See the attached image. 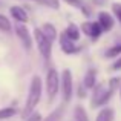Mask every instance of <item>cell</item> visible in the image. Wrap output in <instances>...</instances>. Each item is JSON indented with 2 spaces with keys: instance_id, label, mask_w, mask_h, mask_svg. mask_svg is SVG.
Wrapping results in <instances>:
<instances>
[{
  "instance_id": "5",
  "label": "cell",
  "mask_w": 121,
  "mask_h": 121,
  "mask_svg": "<svg viewBox=\"0 0 121 121\" xmlns=\"http://www.w3.org/2000/svg\"><path fill=\"white\" fill-rule=\"evenodd\" d=\"M61 87H63V98H65V101H69L72 95V74L69 69H65L61 74Z\"/></svg>"
},
{
  "instance_id": "24",
  "label": "cell",
  "mask_w": 121,
  "mask_h": 121,
  "mask_svg": "<svg viewBox=\"0 0 121 121\" xmlns=\"http://www.w3.org/2000/svg\"><path fill=\"white\" fill-rule=\"evenodd\" d=\"M112 69H113V71H118V69H121V57L112 65Z\"/></svg>"
},
{
  "instance_id": "25",
  "label": "cell",
  "mask_w": 121,
  "mask_h": 121,
  "mask_svg": "<svg viewBox=\"0 0 121 121\" xmlns=\"http://www.w3.org/2000/svg\"><path fill=\"white\" fill-rule=\"evenodd\" d=\"M34 2H37V3H43V0H34Z\"/></svg>"
},
{
  "instance_id": "9",
  "label": "cell",
  "mask_w": 121,
  "mask_h": 121,
  "mask_svg": "<svg viewBox=\"0 0 121 121\" xmlns=\"http://www.w3.org/2000/svg\"><path fill=\"white\" fill-rule=\"evenodd\" d=\"M11 15L17 22H20V23H26V22H28L26 11H25L23 8H20V6H12V8H11Z\"/></svg>"
},
{
  "instance_id": "10",
  "label": "cell",
  "mask_w": 121,
  "mask_h": 121,
  "mask_svg": "<svg viewBox=\"0 0 121 121\" xmlns=\"http://www.w3.org/2000/svg\"><path fill=\"white\" fill-rule=\"evenodd\" d=\"M40 31H41V32H43L51 41H55V40H57V29H55V26H54V25L44 23V25H41Z\"/></svg>"
},
{
  "instance_id": "12",
  "label": "cell",
  "mask_w": 121,
  "mask_h": 121,
  "mask_svg": "<svg viewBox=\"0 0 121 121\" xmlns=\"http://www.w3.org/2000/svg\"><path fill=\"white\" fill-rule=\"evenodd\" d=\"M101 32H103V28L100 26L98 22L91 23V32H89V37H91L92 40H98V39H100V35H101Z\"/></svg>"
},
{
  "instance_id": "19",
  "label": "cell",
  "mask_w": 121,
  "mask_h": 121,
  "mask_svg": "<svg viewBox=\"0 0 121 121\" xmlns=\"http://www.w3.org/2000/svg\"><path fill=\"white\" fill-rule=\"evenodd\" d=\"M112 11H113V14L117 15V18H118L120 23H121V3H112Z\"/></svg>"
},
{
  "instance_id": "20",
  "label": "cell",
  "mask_w": 121,
  "mask_h": 121,
  "mask_svg": "<svg viewBox=\"0 0 121 121\" xmlns=\"http://www.w3.org/2000/svg\"><path fill=\"white\" fill-rule=\"evenodd\" d=\"M41 5H46V6H49V8H52V9H58L60 2L58 0H43Z\"/></svg>"
},
{
  "instance_id": "23",
  "label": "cell",
  "mask_w": 121,
  "mask_h": 121,
  "mask_svg": "<svg viewBox=\"0 0 121 121\" xmlns=\"http://www.w3.org/2000/svg\"><path fill=\"white\" fill-rule=\"evenodd\" d=\"M81 29L86 35H89V32H91V22H84V23L81 25Z\"/></svg>"
},
{
  "instance_id": "14",
  "label": "cell",
  "mask_w": 121,
  "mask_h": 121,
  "mask_svg": "<svg viewBox=\"0 0 121 121\" xmlns=\"http://www.w3.org/2000/svg\"><path fill=\"white\" fill-rule=\"evenodd\" d=\"M112 120H113V110L112 109H103L97 115L95 121H112Z\"/></svg>"
},
{
  "instance_id": "15",
  "label": "cell",
  "mask_w": 121,
  "mask_h": 121,
  "mask_svg": "<svg viewBox=\"0 0 121 121\" xmlns=\"http://www.w3.org/2000/svg\"><path fill=\"white\" fill-rule=\"evenodd\" d=\"M75 120H77V121H89L87 112H86L81 106H77V107H75Z\"/></svg>"
},
{
  "instance_id": "22",
  "label": "cell",
  "mask_w": 121,
  "mask_h": 121,
  "mask_svg": "<svg viewBox=\"0 0 121 121\" xmlns=\"http://www.w3.org/2000/svg\"><path fill=\"white\" fill-rule=\"evenodd\" d=\"M63 2H66L71 6H77V8H80V6L83 5V0H63Z\"/></svg>"
},
{
  "instance_id": "8",
  "label": "cell",
  "mask_w": 121,
  "mask_h": 121,
  "mask_svg": "<svg viewBox=\"0 0 121 121\" xmlns=\"http://www.w3.org/2000/svg\"><path fill=\"white\" fill-rule=\"evenodd\" d=\"M98 23H100V26L103 28V31H109L113 28V17L110 14H107V12H100L98 14Z\"/></svg>"
},
{
  "instance_id": "21",
  "label": "cell",
  "mask_w": 121,
  "mask_h": 121,
  "mask_svg": "<svg viewBox=\"0 0 121 121\" xmlns=\"http://www.w3.org/2000/svg\"><path fill=\"white\" fill-rule=\"evenodd\" d=\"M118 86H120V78H112V80L109 81V89L112 92H115Z\"/></svg>"
},
{
  "instance_id": "13",
  "label": "cell",
  "mask_w": 121,
  "mask_h": 121,
  "mask_svg": "<svg viewBox=\"0 0 121 121\" xmlns=\"http://www.w3.org/2000/svg\"><path fill=\"white\" fill-rule=\"evenodd\" d=\"M95 77H97V72H95L94 69H89L86 77H84V81H83L86 87H94L95 86Z\"/></svg>"
},
{
  "instance_id": "26",
  "label": "cell",
  "mask_w": 121,
  "mask_h": 121,
  "mask_svg": "<svg viewBox=\"0 0 121 121\" xmlns=\"http://www.w3.org/2000/svg\"><path fill=\"white\" fill-rule=\"evenodd\" d=\"M120 95H121V89H120Z\"/></svg>"
},
{
  "instance_id": "17",
  "label": "cell",
  "mask_w": 121,
  "mask_h": 121,
  "mask_svg": "<svg viewBox=\"0 0 121 121\" xmlns=\"http://www.w3.org/2000/svg\"><path fill=\"white\" fill-rule=\"evenodd\" d=\"M15 107H3V109H0V120H6L9 118V117L15 115Z\"/></svg>"
},
{
  "instance_id": "3",
  "label": "cell",
  "mask_w": 121,
  "mask_h": 121,
  "mask_svg": "<svg viewBox=\"0 0 121 121\" xmlns=\"http://www.w3.org/2000/svg\"><path fill=\"white\" fill-rule=\"evenodd\" d=\"M95 87V86H94ZM113 92L110 89H104V86H97L94 91V98H92V106L94 107H98V106H103L106 104L107 101L110 100Z\"/></svg>"
},
{
  "instance_id": "4",
  "label": "cell",
  "mask_w": 121,
  "mask_h": 121,
  "mask_svg": "<svg viewBox=\"0 0 121 121\" xmlns=\"http://www.w3.org/2000/svg\"><path fill=\"white\" fill-rule=\"evenodd\" d=\"M58 87H60L58 74H57L55 69H49V72H48V77H46V91H48V95H49L51 100H52V98L57 95Z\"/></svg>"
},
{
  "instance_id": "2",
  "label": "cell",
  "mask_w": 121,
  "mask_h": 121,
  "mask_svg": "<svg viewBox=\"0 0 121 121\" xmlns=\"http://www.w3.org/2000/svg\"><path fill=\"white\" fill-rule=\"evenodd\" d=\"M34 39H35L37 48H39L40 54L43 55V58H46V60L51 58V54H52V41L41 32L40 28L34 29Z\"/></svg>"
},
{
  "instance_id": "1",
  "label": "cell",
  "mask_w": 121,
  "mask_h": 121,
  "mask_svg": "<svg viewBox=\"0 0 121 121\" xmlns=\"http://www.w3.org/2000/svg\"><path fill=\"white\" fill-rule=\"evenodd\" d=\"M41 98V78L39 75H34L31 80V86H29V94H28V100H26V106H25L22 117L26 118L31 112H34L35 106L39 104Z\"/></svg>"
},
{
  "instance_id": "6",
  "label": "cell",
  "mask_w": 121,
  "mask_h": 121,
  "mask_svg": "<svg viewBox=\"0 0 121 121\" xmlns=\"http://www.w3.org/2000/svg\"><path fill=\"white\" fill-rule=\"evenodd\" d=\"M15 32H17L18 39L22 40V44L25 46V49L29 51L31 48H32V37H31V34H29V31H28V28L25 26L23 23H20V22H18V25L15 26Z\"/></svg>"
},
{
  "instance_id": "18",
  "label": "cell",
  "mask_w": 121,
  "mask_h": 121,
  "mask_svg": "<svg viewBox=\"0 0 121 121\" xmlns=\"http://www.w3.org/2000/svg\"><path fill=\"white\" fill-rule=\"evenodd\" d=\"M121 54V44H117V46H112L110 49L106 51V57L107 58H115Z\"/></svg>"
},
{
  "instance_id": "11",
  "label": "cell",
  "mask_w": 121,
  "mask_h": 121,
  "mask_svg": "<svg viewBox=\"0 0 121 121\" xmlns=\"http://www.w3.org/2000/svg\"><path fill=\"white\" fill-rule=\"evenodd\" d=\"M65 34H66V35H68L71 40H74V41H77L78 39H80V29H78L77 25H74V23H71L68 28H66Z\"/></svg>"
},
{
  "instance_id": "16",
  "label": "cell",
  "mask_w": 121,
  "mask_h": 121,
  "mask_svg": "<svg viewBox=\"0 0 121 121\" xmlns=\"http://www.w3.org/2000/svg\"><path fill=\"white\" fill-rule=\"evenodd\" d=\"M0 31H3V32H9L11 31V22L3 14H0Z\"/></svg>"
},
{
  "instance_id": "7",
  "label": "cell",
  "mask_w": 121,
  "mask_h": 121,
  "mask_svg": "<svg viewBox=\"0 0 121 121\" xmlns=\"http://www.w3.org/2000/svg\"><path fill=\"white\" fill-rule=\"evenodd\" d=\"M60 44H61V51L65 54H77L78 51H80V46H77V44L74 43V40H71L65 32L60 37Z\"/></svg>"
}]
</instances>
